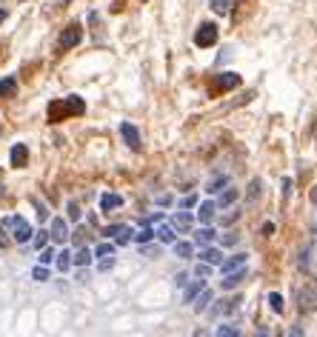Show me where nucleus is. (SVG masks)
<instances>
[{
	"instance_id": "obj_20",
	"label": "nucleus",
	"mask_w": 317,
	"mask_h": 337,
	"mask_svg": "<svg viewBox=\"0 0 317 337\" xmlns=\"http://www.w3.org/2000/svg\"><path fill=\"white\" fill-rule=\"evenodd\" d=\"M234 200H237V189H234V186H226L223 194L217 197V206H231Z\"/></svg>"
},
{
	"instance_id": "obj_35",
	"label": "nucleus",
	"mask_w": 317,
	"mask_h": 337,
	"mask_svg": "<svg viewBox=\"0 0 317 337\" xmlns=\"http://www.w3.org/2000/svg\"><path fill=\"white\" fill-rule=\"evenodd\" d=\"M55 260V249H43L40 251V266H49Z\"/></svg>"
},
{
	"instance_id": "obj_21",
	"label": "nucleus",
	"mask_w": 317,
	"mask_h": 337,
	"mask_svg": "<svg viewBox=\"0 0 317 337\" xmlns=\"http://www.w3.org/2000/svg\"><path fill=\"white\" fill-rule=\"evenodd\" d=\"M203 289H206V286H203V280H197V283H192V286H186V294H183V297H186V303H195V297H197V294L203 292Z\"/></svg>"
},
{
	"instance_id": "obj_15",
	"label": "nucleus",
	"mask_w": 317,
	"mask_h": 337,
	"mask_svg": "<svg viewBox=\"0 0 317 337\" xmlns=\"http://www.w3.org/2000/svg\"><path fill=\"white\" fill-rule=\"evenodd\" d=\"M174 254H177V257H192V254H195V243H189V240H174Z\"/></svg>"
},
{
	"instance_id": "obj_2",
	"label": "nucleus",
	"mask_w": 317,
	"mask_h": 337,
	"mask_svg": "<svg viewBox=\"0 0 317 337\" xmlns=\"http://www.w3.org/2000/svg\"><path fill=\"white\" fill-rule=\"evenodd\" d=\"M217 43V26L215 23H203L200 29L195 32V46L197 49H209Z\"/></svg>"
},
{
	"instance_id": "obj_37",
	"label": "nucleus",
	"mask_w": 317,
	"mask_h": 337,
	"mask_svg": "<svg viewBox=\"0 0 317 337\" xmlns=\"http://www.w3.org/2000/svg\"><path fill=\"white\" fill-rule=\"evenodd\" d=\"M46 243H49V231H37V237H35V246H37V249H43Z\"/></svg>"
},
{
	"instance_id": "obj_8",
	"label": "nucleus",
	"mask_w": 317,
	"mask_h": 337,
	"mask_svg": "<svg viewBox=\"0 0 317 337\" xmlns=\"http://www.w3.org/2000/svg\"><path fill=\"white\" fill-rule=\"evenodd\" d=\"M26 160H29V149H26V143L12 146V166H15V169H23Z\"/></svg>"
},
{
	"instance_id": "obj_13",
	"label": "nucleus",
	"mask_w": 317,
	"mask_h": 337,
	"mask_svg": "<svg viewBox=\"0 0 317 337\" xmlns=\"http://www.w3.org/2000/svg\"><path fill=\"white\" fill-rule=\"evenodd\" d=\"M51 237H55L58 243H63L66 237H69V229H66L63 217H55V220H51Z\"/></svg>"
},
{
	"instance_id": "obj_30",
	"label": "nucleus",
	"mask_w": 317,
	"mask_h": 337,
	"mask_svg": "<svg viewBox=\"0 0 317 337\" xmlns=\"http://www.w3.org/2000/svg\"><path fill=\"white\" fill-rule=\"evenodd\" d=\"M32 277L43 283V280H49V269H46V266H35V272H32Z\"/></svg>"
},
{
	"instance_id": "obj_22",
	"label": "nucleus",
	"mask_w": 317,
	"mask_h": 337,
	"mask_svg": "<svg viewBox=\"0 0 317 337\" xmlns=\"http://www.w3.org/2000/svg\"><path fill=\"white\" fill-rule=\"evenodd\" d=\"M226 186H229V177H215V180H209V189H206V192L217 194V192H223Z\"/></svg>"
},
{
	"instance_id": "obj_32",
	"label": "nucleus",
	"mask_w": 317,
	"mask_h": 337,
	"mask_svg": "<svg viewBox=\"0 0 317 337\" xmlns=\"http://www.w3.org/2000/svg\"><path fill=\"white\" fill-rule=\"evenodd\" d=\"M112 251H115L112 246H109V243H103V246H97V249H94V254H92V257H109Z\"/></svg>"
},
{
	"instance_id": "obj_36",
	"label": "nucleus",
	"mask_w": 317,
	"mask_h": 337,
	"mask_svg": "<svg viewBox=\"0 0 317 337\" xmlns=\"http://www.w3.org/2000/svg\"><path fill=\"white\" fill-rule=\"evenodd\" d=\"M309 254H311V246H309L306 251H300V260H297V266H300V269H309V263H311Z\"/></svg>"
},
{
	"instance_id": "obj_25",
	"label": "nucleus",
	"mask_w": 317,
	"mask_h": 337,
	"mask_svg": "<svg viewBox=\"0 0 317 337\" xmlns=\"http://www.w3.org/2000/svg\"><path fill=\"white\" fill-rule=\"evenodd\" d=\"M215 235H217L215 229H200V231L195 235V240H197V243H203V246H206V243H212V240H215Z\"/></svg>"
},
{
	"instance_id": "obj_11",
	"label": "nucleus",
	"mask_w": 317,
	"mask_h": 337,
	"mask_svg": "<svg viewBox=\"0 0 317 337\" xmlns=\"http://www.w3.org/2000/svg\"><path fill=\"white\" fill-rule=\"evenodd\" d=\"M63 109H66V115H83V112H86V106H83V100H80L77 94L66 97V100H63Z\"/></svg>"
},
{
	"instance_id": "obj_33",
	"label": "nucleus",
	"mask_w": 317,
	"mask_h": 337,
	"mask_svg": "<svg viewBox=\"0 0 317 337\" xmlns=\"http://www.w3.org/2000/svg\"><path fill=\"white\" fill-rule=\"evenodd\" d=\"M260 189H263V183H260V180H252V183H249V200H254V197H257Z\"/></svg>"
},
{
	"instance_id": "obj_26",
	"label": "nucleus",
	"mask_w": 317,
	"mask_h": 337,
	"mask_svg": "<svg viewBox=\"0 0 317 337\" xmlns=\"http://www.w3.org/2000/svg\"><path fill=\"white\" fill-rule=\"evenodd\" d=\"M58 257V269L60 272H69V266H72V254L69 251H60V254H55Z\"/></svg>"
},
{
	"instance_id": "obj_6",
	"label": "nucleus",
	"mask_w": 317,
	"mask_h": 337,
	"mask_svg": "<svg viewBox=\"0 0 317 337\" xmlns=\"http://www.w3.org/2000/svg\"><path fill=\"white\" fill-rule=\"evenodd\" d=\"M103 235H106V237H115L120 246H126L131 240V229H129V226H106V229H103Z\"/></svg>"
},
{
	"instance_id": "obj_28",
	"label": "nucleus",
	"mask_w": 317,
	"mask_h": 337,
	"mask_svg": "<svg viewBox=\"0 0 317 337\" xmlns=\"http://www.w3.org/2000/svg\"><path fill=\"white\" fill-rule=\"evenodd\" d=\"M212 9L217 15H229V0H212Z\"/></svg>"
},
{
	"instance_id": "obj_39",
	"label": "nucleus",
	"mask_w": 317,
	"mask_h": 337,
	"mask_svg": "<svg viewBox=\"0 0 317 337\" xmlns=\"http://www.w3.org/2000/svg\"><path fill=\"white\" fill-rule=\"evenodd\" d=\"M35 206H37V217H40V220H46V217H49V212H46V206L40 200H35Z\"/></svg>"
},
{
	"instance_id": "obj_23",
	"label": "nucleus",
	"mask_w": 317,
	"mask_h": 337,
	"mask_svg": "<svg viewBox=\"0 0 317 337\" xmlns=\"http://www.w3.org/2000/svg\"><path fill=\"white\" fill-rule=\"evenodd\" d=\"M269 308H272V312H277V315L283 312V294L280 292H272V294H269Z\"/></svg>"
},
{
	"instance_id": "obj_9",
	"label": "nucleus",
	"mask_w": 317,
	"mask_h": 337,
	"mask_svg": "<svg viewBox=\"0 0 317 337\" xmlns=\"http://www.w3.org/2000/svg\"><path fill=\"white\" fill-rule=\"evenodd\" d=\"M243 277H246V266H240V269H234V272H229L223 280H220V286L223 289H234L237 283H243Z\"/></svg>"
},
{
	"instance_id": "obj_42",
	"label": "nucleus",
	"mask_w": 317,
	"mask_h": 337,
	"mask_svg": "<svg viewBox=\"0 0 317 337\" xmlns=\"http://www.w3.org/2000/svg\"><path fill=\"white\" fill-rule=\"evenodd\" d=\"M288 337H306V334H303V329H297V326H295V329L288 331Z\"/></svg>"
},
{
	"instance_id": "obj_12",
	"label": "nucleus",
	"mask_w": 317,
	"mask_h": 337,
	"mask_svg": "<svg viewBox=\"0 0 317 337\" xmlns=\"http://www.w3.org/2000/svg\"><path fill=\"white\" fill-rule=\"evenodd\" d=\"M215 212H217V203H200V209H197V220L200 223H212L215 220Z\"/></svg>"
},
{
	"instance_id": "obj_27",
	"label": "nucleus",
	"mask_w": 317,
	"mask_h": 337,
	"mask_svg": "<svg viewBox=\"0 0 317 337\" xmlns=\"http://www.w3.org/2000/svg\"><path fill=\"white\" fill-rule=\"evenodd\" d=\"M174 226H177V229H189V226H192V215L177 212V215H174Z\"/></svg>"
},
{
	"instance_id": "obj_34",
	"label": "nucleus",
	"mask_w": 317,
	"mask_h": 337,
	"mask_svg": "<svg viewBox=\"0 0 317 337\" xmlns=\"http://www.w3.org/2000/svg\"><path fill=\"white\" fill-rule=\"evenodd\" d=\"M66 212H69V220H80V206H77L74 200L66 206Z\"/></svg>"
},
{
	"instance_id": "obj_3",
	"label": "nucleus",
	"mask_w": 317,
	"mask_h": 337,
	"mask_svg": "<svg viewBox=\"0 0 317 337\" xmlns=\"http://www.w3.org/2000/svg\"><path fill=\"white\" fill-rule=\"evenodd\" d=\"M80 40H83V29H80L77 23H72V26H66V29H63L58 46H60V51H69V49H74Z\"/></svg>"
},
{
	"instance_id": "obj_18",
	"label": "nucleus",
	"mask_w": 317,
	"mask_h": 337,
	"mask_svg": "<svg viewBox=\"0 0 317 337\" xmlns=\"http://www.w3.org/2000/svg\"><path fill=\"white\" fill-rule=\"evenodd\" d=\"M200 260H203V263H209V266H220L223 254H220L217 249H203V251H200Z\"/></svg>"
},
{
	"instance_id": "obj_16",
	"label": "nucleus",
	"mask_w": 317,
	"mask_h": 337,
	"mask_svg": "<svg viewBox=\"0 0 317 337\" xmlns=\"http://www.w3.org/2000/svg\"><path fill=\"white\" fill-rule=\"evenodd\" d=\"M120 206H123L120 194H103V197H100V209H103V212H112V209H120Z\"/></svg>"
},
{
	"instance_id": "obj_45",
	"label": "nucleus",
	"mask_w": 317,
	"mask_h": 337,
	"mask_svg": "<svg viewBox=\"0 0 317 337\" xmlns=\"http://www.w3.org/2000/svg\"><path fill=\"white\" fill-rule=\"evenodd\" d=\"M6 246H9V240L3 237V229H0V249H6Z\"/></svg>"
},
{
	"instance_id": "obj_38",
	"label": "nucleus",
	"mask_w": 317,
	"mask_h": 337,
	"mask_svg": "<svg viewBox=\"0 0 317 337\" xmlns=\"http://www.w3.org/2000/svg\"><path fill=\"white\" fill-rule=\"evenodd\" d=\"M180 206H183V209H192V206H197V197H195V194H189V197H183V200H180Z\"/></svg>"
},
{
	"instance_id": "obj_41",
	"label": "nucleus",
	"mask_w": 317,
	"mask_h": 337,
	"mask_svg": "<svg viewBox=\"0 0 317 337\" xmlns=\"http://www.w3.org/2000/svg\"><path fill=\"white\" fill-rule=\"evenodd\" d=\"M223 243H226V246H234V243H237V235H226Z\"/></svg>"
},
{
	"instance_id": "obj_19",
	"label": "nucleus",
	"mask_w": 317,
	"mask_h": 337,
	"mask_svg": "<svg viewBox=\"0 0 317 337\" xmlns=\"http://www.w3.org/2000/svg\"><path fill=\"white\" fill-rule=\"evenodd\" d=\"M17 92V80L15 77H3L0 80V97H12Z\"/></svg>"
},
{
	"instance_id": "obj_14",
	"label": "nucleus",
	"mask_w": 317,
	"mask_h": 337,
	"mask_svg": "<svg viewBox=\"0 0 317 337\" xmlns=\"http://www.w3.org/2000/svg\"><path fill=\"white\" fill-rule=\"evenodd\" d=\"M154 237H157L160 243H166V246H172L174 240H177V235H174V226H169V223H166V226H160V229L154 231Z\"/></svg>"
},
{
	"instance_id": "obj_5",
	"label": "nucleus",
	"mask_w": 317,
	"mask_h": 337,
	"mask_svg": "<svg viewBox=\"0 0 317 337\" xmlns=\"http://www.w3.org/2000/svg\"><path fill=\"white\" fill-rule=\"evenodd\" d=\"M120 135H123V140H126V146H129L131 151L140 149V132H137L131 123H120Z\"/></svg>"
},
{
	"instance_id": "obj_47",
	"label": "nucleus",
	"mask_w": 317,
	"mask_h": 337,
	"mask_svg": "<svg viewBox=\"0 0 317 337\" xmlns=\"http://www.w3.org/2000/svg\"><path fill=\"white\" fill-rule=\"evenodd\" d=\"M60 3H72V0H60Z\"/></svg>"
},
{
	"instance_id": "obj_10",
	"label": "nucleus",
	"mask_w": 317,
	"mask_h": 337,
	"mask_svg": "<svg viewBox=\"0 0 317 337\" xmlns=\"http://www.w3.org/2000/svg\"><path fill=\"white\" fill-rule=\"evenodd\" d=\"M246 260H249V254H234V257H229V260H220V272H223V274L234 272V269L246 266Z\"/></svg>"
},
{
	"instance_id": "obj_40",
	"label": "nucleus",
	"mask_w": 317,
	"mask_h": 337,
	"mask_svg": "<svg viewBox=\"0 0 317 337\" xmlns=\"http://www.w3.org/2000/svg\"><path fill=\"white\" fill-rule=\"evenodd\" d=\"M112 266H115V260H112V254H109V257H106V260H103V263H100V272H109Z\"/></svg>"
},
{
	"instance_id": "obj_1",
	"label": "nucleus",
	"mask_w": 317,
	"mask_h": 337,
	"mask_svg": "<svg viewBox=\"0 0 317 337\" xmlns=\"http://www.w3.org/2000/svg\"><path fill=\"white\" fill-rule=\"evenodd\" d=\"M3 226H12V235H15L17 243H29L32 240V226L23 220V217H6Z\"/></svg>"
},
{
	"instance_id": "obj_17",
	"label": "nucleus",
	"mask_w": 317,
	"mask_h": 337,
	"mask_svg": "<svg viewBox=\"0 0 317 337\" xmlns=\"http://www.w3.org/2000/svg\"><path fill=\"white\" fill-rule=\"evenodd\" d=\"M195 300H197V303H195V312L200 315V312H206V308H209V303H215V297H212V292H209V289H203V292L197 294Z\"/></svg>"
},
{
	"instance_id": "obj_31",
	"label": "nucleus",
	"mask_w": 317,
	"mask_h": 337,
	"mask_svg": "<svg viewBox=\"0 0 317 337\" xmlns=\"http://www.w3.org/2000/svg\"><path fill=\"white\" fill-rule=\"evenodd\" d=\"M240 331L234 329V326H220V329H217V337H237Z\"/></svg>"
},
{
	"instance_id": "obj_7",
	"label": "nucleus",
	"mask_w": 317,
	"mask_h": 337,
	"mask_svg": "<svg viewBox=\"0 0 317 337\" xmlns=\"http://www.w3.org/2000/svg\"><path fill=\"white\" fill-rule=\"evenodd\" d=\"M237 83H240V77L234 72H223V74H217L215 89H217V92H229V89H234Z\"/></svg>"
},
{
	"instance_id": "obj_4",
	"label": "nucleus",
	"mask_w": 317,
	"mask_h": 337,
	"mask_svg": "<svg viewBox=\"0 0 317 337\" xmlns=\"http://www.w3.org/2000/svg\"><path fill=\"white\" fill-rule=\"evenodd\" d=\"M297 308H300V315H311L317 308V292L314 289H300V294H297Z\"/></svg>"
},
{
	"instance_id": "obj_29",
	"label": "nucleus",
	"mask_w": 317,
	"mask_h": 337,
	"mask_svg": "<svg viewBox=\"0 0 317 337\" xmlns=\"http://www.w3.org/2000/svg\"><path fill=\"white\" fill-rule=\"evenodd\" d=\"M151 237H154V231H151L149 226H143V231H140V235H135V240H137L140 246H143V243H149Z\"/></svg>"
},
{
	"instance_id": "obj_24",
	"label": "nucleus",
	"mask_w": 317,
	"mask_h": 337,
	"mask_svg": "<svg viewBox=\"0 0 317 337\" xmlns=\"http://www.w3.org/2000/svg\"><path fill=\"white\" fill-rule=\"evenodd\" d=\"M92 263V251L83 246V249H77V254H74V266H89Z\"/></svg>"
},
{
	"instance_id": "obj_43",
	"label": "nucleus",
	"mask_w": 317,
	"mask_h": 337,
	"mask_svg": "<svg viewBox=\"0 0 317 337\" xmlns=\"http://www.w3.org/2000/svg\"><path fill=\"white\" fill-rule=\"evenodd\" d=\"M209 272H212V266H209V263H203L200 269H197V274H209Z\"/></svg>"
},
{
	"instance_id": "obj_44",
	"label": "nucleus",
	"mask_w": 317,
	"mask_h": 337,
	"mask_svg": "<svg viewBox=\"0 0 317 337\" xmlns=\"http://www.w3.org/2000/svg\"><path fill=\"white\" fill-rule=\"evenodd\" d=\"M254 337H269V329H266V326H260V329H257V334H254Z\"/></svg>"
},
{
	"instance_id": "obj_46",
	"label": "nucleus",
	"mask_w": 317,
	"mask_h": 337,
	"mask_svg": "<svg viewBox=\"0 0 317 337\" xmlns=\"http://www.w3.org/2000/svg\"><path fill=\"white\" fill-rule=\"evenodd\" d=\"M311 200H314V203H317V186H314V192H311Z\"/></svg>"
}]
</instances>
